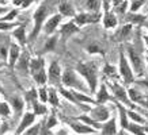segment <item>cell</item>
<instances>
[{
    "label": "cell",
    "mask_w": 148,
    "mask_h": 135,
    "mask_svg": "<svg viewBox=\"0 0 148 135\" xmlns=\"http://www.w3.org/2000/svg\"><path fill=\"white\" fill-rule=\"evenodd\" d=\"M77 70H79V73H82L87 78L91 92H94L95 86H97V66H95V63L94 62H86V63L82 62L77 65Z\"/></svg>",
    "instance_id": "obj_1"
},
{
    "label": "cell",
    "mask_w": 148,
    "mask_h": 135,
    "mask_svg": "<svg viewBox=\"0 0 148 135\" xmlns=\"http://www.w3.org/2000/svg\"><path fill=\"white\" fill-rule=\"evenodd\" d=\"M33 107H34V113H36V115H42V113L46 112V108L44 107V105H41V104L34 103Z\"/></svg>",
    "instance_id": "obj_29"
},
{
    "label": "cell",
    "mask_w": 148,
    "mask_h": 135,
    "mask_svg": "<svg viewBox=\"0 0 148 135\" xmlns=\"http://www.w3.org/2000/svg\"><path fill=\"white\" fill-rule=\"evenodd\" d=\"M86 7L91 11H97L99 7V3L98 0H86Z\"/></svg>",
    "instance_id": "obj_25"
},
{
    "label": "cell",
    "mask_w": 148,
    "mask_h": 135,
    "mask_svg": "<svg viewBox=\"0 0 148 135\" xmlns=\"http://www.w3.org/2000/svg\"><path fill=\"white\" fill-rule=\"evenodd\" d=\"M0 90H1V88H0Z\"/></svg>",
    "instance_id": "obj_51"
},
{
    "label": "cell",
    "mask_w": 148,
    "mask_h": 135,
    "mask_svg": "<svg viewBox=\"0 0 148 135\" xmlns=\"http://www.w3.org/2000/svg\"><path fill=\"white\" fill-rule=\"evenodd\" d=\"M72 95L76 97V100L80 103V101H86V103H94V100L90 99V97H87V96H83L80 93H76V92H72Z\"/></svg>",
    "instance_id": "obj_26"
},
{
    "label": "cell",
    "mask_w": 148,
    "mask_h": 135,
    "mask_svg": "<svg viewBox=\"0 0 148 135\" xmlns=\"http://www.w3.org/2000/svg\"><path fill=\"white\" fill-rule=\"evenodd\" d=\"M98 18L99 15H88V14H80V15H77L75 20H76L77 24H87V23H97L98 22Z\"/></svg>",
    "instance_id": "obj_10"
},
{
    "label": "cell",
    "mask_w": 148,
    "mask_h": 135,
    "mask_svg": "<svg viewBox=\"0 0 148 135\" xmlns=\"http://www.w3.org/2000/svg\"><path fill=\"white\" fill-rule=\"evenodd\" d=\"M77 31H79V28L72 22L67 23V24H63V27H61V35H63V38H67V36H69L71 34L77 32Z\"/></svg>",
    "instance_id": "obj_11"
},
{
    "label": "cell",
    "mask_w": 148,
    "mask_h": 135,
    "mask_svg": "<svg viewBox=\"0 0 148 135\" xmlns=\"http://www.w3.org/2000/svg\"><path fill=\"white\" fill-rule=\"evenodd\" d=\"M49 101L52 103V105H56L57 107L58 105V100H57V95H56V90L54 89H50L49 90Z\"/></svg>",
    "instance_id": "obj_27"
},
{
    "label": "cell",
    "mask_w": 148,
    "mask_h": 135,
    "mask_svg": "<svg viewBox=\"0 0 148 135\" xmlns=\"http://www.w3.org/2000/svg\"><path fill=\"white\" fill-rule=\"evenodd\" d=\"M60 19H61V15H54L53 18H52L49 22L46 23V26H45L46 34H50V32H53L54 30H56L57 24L60 23Z\"/></svg>",
    "instance_id": "obj_12"
},
{
    "label": "cell",
    "mask_w": 148,
    "mask_h": 135,
    "mask_svg": "<svg viewBox=\"0 0 148 135\" xmlns=\"http://www.w3.org/2000/svg\"><path fill=\"white\" fill-rule=\"evenodd\" d=\"M128 18H129V20L132 23H143L144 22V16H141V15H129Z\"/></svg>",
    "instance_id": "obj_31"
},
{
    "label": "cell",
    "mask_w": 148,
    "mask_h": 135,
    "mask_svg": "<svg viewBox=\"0 0 148 135\" xmlns=\"http://www.w3.org/2000/svg\"><path fill=\"white\" fill-rule=\"evenodd\" d=\"M112 86H113V90H114V93H116V97H118L120 100H122V101H124L125 104H128L129 107H135V105L132 104V101L128 99L125 89H124L121 85H118V84H113Z\"/></svg>",
    "instance_id": "obj_7"
},
{
    "label": "cell",
    "mask_w": 148,
    "mask_h": 135,
    "mask_svg": "<svg viewBox=\"0 0 148 135\" xmlns=\"http://www.w3.org/2000/svg\"><path fill=\"white\" fill-rule=\"evenodd\" d=\"M130 28H132V26H130V24H125V26L122 27L121 30H118V32L116 34V39L120 41V42L125 41L126 38H128V35H129Z\"/></svg>",
    "instance_id": "obj_14"
},
{
    "label": "cell",
    "mask_w": 148,
    "mask_h": 135,
    "mask_svg": "<svg viewBox=\"0 0 148 135\" xmlns=\"http://www.w3.org/2000/svg\"><path fill=\"white\" fill-rule=\"evenodd\" d=\"M29 65H30V61H27V54L25 53L19 58V63H18V68L22 70V72H27V68H29Z\"/></svg>",
    "instance_id": "obj_21"
},
{
    "label": "cell",
    "mask_w": 148,
    "mask_h": 135,
    "mask_svg": "<svg viewBox=\"0 0 148 135\" xmlns=\"http://www.w3.org/2000/svg\"><path fill=\"white\" fill-rule=\"evenodd\" d=\"M5 11H7V8H0V14H1V12H5Z\"/></svg>",
    "instance_id": "obj_47"
},
{
    "label": "cell",
    "mask_w": 148,
    "mask_h": 135,
    "mask_svg": "<svg viewBox=\"0 0 148 135\" xmlns=\"http://www.w3.org/2000/svg\"><path fill=\"white\" fill-rule=\"evenodd\" d=\"M0 38H3V35H0Z\"/></svg>",
    "instance_id": "obj_48"
},
{
    "label": "cell",
    "mask_w": 148,
    "mask_h": 135,
    "mask_svg": "<svg viewBox=\"0 0 148 135\" xmlns=\"http://www.w3.org/2000/svg\"><path fill=\"white\" fill-rule=\"evenodd\" d=\"M15 26H18V24L16 23H0V30H8Z\"/></svg>",
    "instance_id": "obj_36"
},
{
    "label": "cell",
    "mask_w": 148,
    "mask_h": 135,
    "mask_svg": "<svg viewBox=\"0 0 148 135\" xmlns=\"http://www.w3.org/2000/svg\"><path fill=\"white\" fill-rule=\"evenodd\" d=\"M88 51H90V53H103L102 50L99 49L98 45H90L88 46Z\"/></svg>",
    "instance_id": "obj_39"
},
{
    "label": "cell",
    "mask_w": 148,
    "mask_h": 135,
    "mask_svg": "<svg viewBox=\"0 0 148 135\" xmlns=\"http://www.w3.org/2000/svg\"><path fill=\"white\" fill-rule=\"evenodd\" d=\"M128 116H130L133 120H136V122H139V123H144V119L143 117H140L137 113H135V112H132V111H128Z\"/></svg>",
    "instance_id": "obj_35"
},
{
    "label": "cell",
    "mask_w": 148,
    "mask_h": 135,
    "mask_svg": "<svg viewBox=\"0 0 148 135\" xmlns=\"http://www.w3.org/2000/svg\"><path fill=\"white\" fill-rule=\"evenodd\" d=\"M63 82L65 84V85L68 86H76V88H83V86L80 85V82L76 80V77H75V74H73V72L72 70H65V73L63 74Z\"/></svg>",
    "instance_id": "obj_6"
},
{
    "label": "cell",
    "mask_w": 148,
    "mask_h": 135,
    "mask_svg": "<svg viewBox=\"0 0 148 135\" xmlns=\"http://www.w3.org/2000/svg\"><path fill=\"white\" fill-rule=\"evenodd\" d=\"M120 73H121V76L124 77V80H125L126 84H130L132 81H133V73L130 70L129 65H128V61H126L125 55L124 53H120Z\"/></svg>",
    "instance_id": "obj_3"
},
{
    "label": "cell",
    "mask_w": 148,
    "mask_h": 135,
    "mask_svg": "<svg viewBox=\"0 0 148 135\" xmlns=\"http://www.w3.org/2000/svg\"><path fill=\"white\" fill-rule=\"evenodd\" d=\"M128 54H129V58H130V62L133 63V68L137 74H143V61H141V57L139 55V53L136 51L132 46H128Z\"/></svg>",
    "instance_id": "obj_4"
},
{
    "label": "cell",
    "mask_w": 148,
    "mask_h": 135,
    "mask_svg": "<svg viewBox=\"0 0 148 135\" xmlns=\"http://www.w3.org/2000/svg\"><path fill=\"white\" fill-rule=\"evenodd\" d=\"M56 36H52L50 39L46 41V46H45V51H49V50H52L54 47V45H56Z\"/></svg>",
    "instance_id": "obj_30"
},
{
    "label": "cell",
    "mask_w": 148,
    "mask_h": 135,
    "mask_svg": "<svg viewBox=\"0 0 148 135\" xmlns=\"http://www.w3.org/2000/svg\"><path fill=\"white\" fill-rule=\"evenodd\" d=\"M147 27H148V23H147Z\"/></svg>",
    "instance_id": "obj_50"
},
{
    "label": "cell",
    "mask_w": 148,
    "mask_h": 135,
    "mask_svg": "<svg viewBox=\"0 0 148 135\" xmlns=\"http://www.w3.org/2000/svg\"><path fill=\"white\" fill-rule=\"evenodd\" d=\"M34 119H36V113L33 112H27L25 116H23L22 122H21V124H19V128L16 130V134H21V132H23V131L26 130L27 127H30V124H32L33 122H34Z\"/></svg>",
    "instance_id": "obj_8"
},
{
    "label": "cell",
    "mask_w": 148,
    "mask_h": 135,
    "mask_svg": "<svg viewBox=\"0 0 148 135\" xmlns=\"http://www.w3.org/2000/svg\"><path fill=\"white\" fill-rule=\"evenodd\" d=\"M0 115H3V116H8L10 115V108L5 103L0 104Z\"/></svg>",
    "instance_id": "obj_33"
},
{
    "label": "cell",
    "mask_w": 148,
    "mask_h": 135,
    "mask_svg": "<svg viewBox=\"0 0 148 135\" xmlns=\"http://www.w3.org/2000/svg\"><path fill=\"white\" fill-rule=\"evenodd\" d=\"M38 93H40V97H41V100H42V101L45 103L46 100H48V96H46V89H45V88H41V89H40V92H38Z\"/></svg>",
    "instance_id": "obj_40"
},
{
    "label": "cell",
    "mask_w": 148,
    "mask_h": 135,
    "mask_svg": "<svg viewBox=\"0 0 148 135\" xmlns=\"http://www.w3.org/2000/svg\"><path fill=\"white\" fill-rule=\"evenodd\" d=\"M141 84H144V85L148 86V78H147V80H144V81H141Z\"/></svg>",
    "instance_id": "obj_45"
},
{
    "label": "cell",
    "mask_w": 148,
    "mask_h": 135,
    "mask_svg": "<svg viewBox=\"0 0 148 135\" xmlns=\"http://www.w3.org/2000/svg\"><path fill=\"white\" fill-rule=\"evenodd\" d=\"M117 107H118V109H120V113H121V124L124 128H126L128 127V120H126V116H128V112H126L125 109L120 105V104H117Z\"/></svg>",
    "instance_id": "obj_23"
},
{
    "label": "cell",
    "mask_w": 148,
    "mask_h": 135,
    "mask_svg": "<svg viewBox=\"0 0 148 135\" xmlns=\"http://www.w3.org/2000/svg\"><path fill=\"white\" fill-rule=\"evenodd\" d=\"M49 80L53 84H58L61 80V72H60V66H58L57 61H53L49 66Z\"/></svg>",
    "instance_id": "obj_5"
},
{
    "label": "cell",
    "mask_w": 148,
    "mask_h": 135,
    "mask_svg": "<svg viewBox=\"0 0 148 135\" xmlns=\"http://www.w3.org/2000/svg\"><path fill=\"white\" fill-rule=\"evenodd\" d=\"M33 77H34V80L37 81V84H45L46 82V73L44 69H41V70H38V72L33 73Z\"/></svg>",
    "instance_id": "obj_19"
},
{
    "label": "cell",
    "mask_w": 148,
    "mask_h": 135,
    "mask_svg": "<svg viewBox=\"0 0 148 135\" xmlns=\"http://www.w3.org/2000/svg\"><path fill=\"white\" fill-rule=\"evenodd\" d=\"M91 115H92V119H94V120L102 122L109 117V111L103 107V105H99V107H97L95 109H92Z\"/></svg>",
    "instance_id": "obj_9"
},
{
    "label": "cell",
    "mask_w": 148,
    "mask_h": 135,
    "mask_svg": "<svg viewBox=\"0 0 148 135\" xmlns=\"http://www.w3.org/2000/svg\"><path fill=\"white\" fill-rule=\"evenodd\" d=\"M14 35L18 38L19 42H21L22 45H25V42H26V38H25V28H23V27H19L18 30L14 32Z\"/></svg>",
    "instance_id": "obj_24"
},
{
    "label": "cell",
    "mask_w": 148,
    "mask_h": 135,
    "mask_svg": "<svg viewBox=\"0 0 148 135\" xmlns=\"http://www.w3.org/2000/svg\"><path fill=\"white\" fill-rule=\"evenodd\" d=\"M144 41H145V43H147V46H148V35L144 36Z\"/></svg>",
    "instance_id": "obj_46"
},
{
    "label": "cell",
    "mask_w": 148,
    "mask_h": 135,
    "mask_svg": "<svg viewBox=\"0 0 148 135\" xmlns=\"http://www.w3.org/2000/svg\"><path fill=\"white\" fill-rule=\"evenodd\" d=\"M60 12L65 15V16H72L75 14V11L72 8V5L65 0V1H61V4H60Z\"/></svg>",
    "instance_id": "obj_16"
},
{
    "label": "cell",
    "mask_w": 148,
    "mask_h": 135,
    "mask_svg": "<svg viewBox=\"0 0 148 135\" xmlns=\"http://www.w3.org/2000/svg\"><path fill=\"white\" fill-rule=\"evenodd\" d=\"M116 132H117L116 119H112L109 123H106V124L102 127V134H116Z\"/></svg>",
    "instance_id": "obj_18"
},
{
    "label": "cell",
    "mask_w": 148,
    "mask_h": 135,
    "mask_svg": "<svg viewBox=\"0 0 148 135\" xmlns=\"http://www.w3.org/2000/svg\"><path fill=\"white\" fill-rule=\"evenodd\" d=\"M129 97L133 100V101H139V100H140V96L137 95V92H136V90H133V89L129 90Z\"/></svg>",
    "instance_id": "obj_38"
},
{
    "label": "cell",
    "mask_w": 148,
    "mask_h": 135,
    "mask_svg": "<svg viewBox=\"0 0 148 135\" xmlns=\"http://www.w3.org/2000/svg\"><path fill=\"white\" fill-rule=\"evenodd\" d=\"M103 24H105V27H108V28H110V27H114L117 24V19L116 16L113 15L112 12H106V15H105V19H103Z\"/></svg>",
    "instance_id": "obj_17"
},
{
    "label": "cell",
    "mask_w": 148,
    "mask_h": 135,
    "mask_svg": "<svg viewBox=\"0 0 148 135\" xmlns=\"http://www.w3.org/2000/svg\"><path fill=\"white\" fill-rule=\"evenodd\" d=\"M18 58H19V46L12 43L11 45V50H10V66L12 68Z\"/></svg>",
    "instance_id": "obj_13"
},
{
    "label": "cell",
    "mask_w": 148,
    "mask_h": 135,
    "mask_svg": "<svg viewBox=\"0 0 148 135\" xmlns=\"http://www.w3.org/2000/svg\"><path fill=\"white\" fill-rule=\"evenodd\" d=\"M54 124H56V119H54V116H52V117L49 119V122H48L46 127H48V128H50V127H53Z\"/></svg>",
    "instance_id": "obj_42"
},
{
    "label": "cell",
    "mask_w": 148,
    "mask_h": 135,
    "mask_svg": "<svg viewBox=\"0 0 148 135\" xmlns=\"http://www.w3.org/2000/svg\"><path fill=\"white\" fill-rule=\"evenodd\" d=\"M40 124H38V126H36L34 127V128H33V130H29L27 131V132H29V134H37V132H38V128H40Z\"/></svg>",
    "instance_id": "obj_43"
},
{
    "label": "cell",
    "mask_w": 148,
    "mask_h": 135,
    "mask_svg": "<svg viewBox=\"0 0 148 135\" xmlns=\"http://www.w3.org/2000/svg\"><path fill=\"white\" fill-rule=\"evenodd\" d=\"M63 1H65V0H63Z\"/></svg>",
    "instance_id": "obj_52"
},
{
    "label": "cell",
    "mask_w": 148,
    "mask_h": 135,
    "mask_svg": "<svg viewBox=\"0 0 148 135\" xmlns=\"http://www.w3.org/2000/svg\"><path fill=\"white\" fill-rule=\"evenodd\" d=\"M46 14H48V8H46V5H41L40 8L36 11V14H34V20H36V24H34V30H33L32 35H30V39H34V38L37 36V34L40 32L41 24L44 23V19H45Z\"/></svg>",
    "instance_id": "obj_2"
},
{
    "label": "cell",
    "mask_w": 148,
    "mask_h": 135,
    "mask_svg": "<svg viewBox=\"0 0 148 135\" xmlns=\"http://www.w3.org/2000/svg\"><path fill=\"white\" fill-rule=\"evenodd\" d=\"M144 1H145V0H135V1L132 3V8L130 9H132V11H137V9L144 4Z\"/></svg>",
    "instance_id": "obj_34"
},
{
    "label": "cell",
    "mask_w": 148,
    "mask_h": 135,
    "mask_svg": "<svg viewBox=\"0 0 148 135\" xmlns=\"http://www.w3.org/2000/svg\"><path fill=\"white\" fill-rule=\"evenodd\" d=\"M128 130H130L133 134H143L144 130H141L139 126H136V124H128V127H126Z\"/></svg>",
    "instance_id": "obj_32"
},
{
    "label": "cell",
    "mask_w": 148,
    "mask_h": 135,
    "mask_svg": "<svg viewBox=\"0 0 148 135\" xmlns=\"http://www.w3.org/2000/svg\"><path fill=\"white\" fill-rule=\"evenodd\" d=\"M147 61H148V55H147Z\"/></svg>",
    "instance_id": "obj_49"
},
{
    "label": "cell",
    "mask_w": 148,
    "mask_h": 135,
    "mask_svg": "<svg viewBox=\"0 0 148 135\" xmlns=\"http://www.w3.org/2000/svg\"><path fill=\"white\" fill-rule=\"evenodd\" d=\"M15 16H16V11H11V12H10L8 15L5 16V18H3V19H1V20H11V19H12V18H15Z\"/></svg>",
    "instance_id": "obj_41"
},
{
    "label": "cell",
    "mask_w": 148,
    "mask_h": 135,
    "mask_svg": "<svg viewBox=\"0 0 148 135\" xmlns=\"http://www.w3.org/2000/svg\"><path fill=\"white\" fill-rule=\"evenodd\" d=\"M110 97H109V95H108V90H106V86L102 85V88H101V90H99V93H98V103H105L106 100H109Z\"/></svg>",
    "instance_id": "obj_22"
},
{
    "label": "cell",
    "mask_w": 148,
    "mask_h": 135,
    "mask_svg": "<svg viewBox=\"0 0 148 135\" xmlns=\"http://www.w3.org/2000/svg\"><path fill=\"white\" fill-rule=\"evenodd\" d=\"M103 72L106 73L108 76H112L113 73H116V68L110 66V65H106V66H105V69H103Z\"/></svg>",
    "instance_id": "obj_37"
},
{
    "label": "cell",
    "mask_w": 148,
    "mask_h": 135,
    "mask_svg": "<svg viewBox=\"0 0 148 135\" xmlns=\"http://www.w3.org/2000/svg\"><path fill=\"white\" fill-rule=\"evenodd\" d=\"M12 103H14V107H15L16 113H19L21 111H22V108H23V101L19 99V97H15V99L12 100Z\"/></svg>",
    "instance_id": "obj_28"
},
{
    "label": "cell",
    "mask_w": 148,
    "mask_h": 135,
    "mask_svg": "<svg viewBox=\"0 0 148 135\" xmlns=\"http://www.w3.org/2000/svg\"><path fill=\"white\" fill-rule=\"evenodd\" d=\"M23 3H25V0H14V4L15 5H19V4L22 5Z\"/></svg>",
    "instance_id": "obj_44"
},
{
    "label": "cell",
    "mask_w": 148,
    "mask_h": 135,
    "mask_svg": "<svg viewBox=\"0 0 148 135\" xmlns=\"http://www.w3.org/2000/svg\"><path fill=\"white\" fill-rule=\"evenodd\" d=\"M29 69H30L32 74H33V73H36V72H38V70H41V69H44V59H42V58H37V59L30 61Z\"/></svg>",
    "instance_id": "obj_15"
},
{
    "label": "cell",
    "mask_w": 148,
    "mask_h": 135,
    "mask_svg": "<svg viewBox=\"0 0 148 135\" xmlns=\"http://www.w3.org/2000/svg\"><path fill=\"white\" fill-rule=\"evenodd\" d=\"M71 127L76 132H80V134H83V132H95V130L90 128L88 126H82V124H76V123H71Z\"/></svg>",
    "instance_id": "obj_20"
}]
</instances>
